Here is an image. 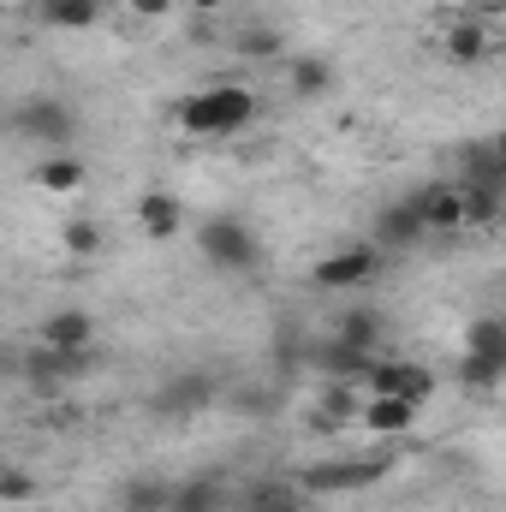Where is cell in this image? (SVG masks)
<instances>
[{"mask_svg": "<svg viewBox=\"0 0 506 512\" xmlns=\"http://www.w3.org/2000/svg\"><path fill=\"white\" fill-rule=\"evenodd\" d=\"M173 114H179V131L191 137H233L256 120V96L245 84H209V90H191Z\"/></svg>", "mask_w": 506, "mask_h": 512, "instance_id": "1", "label": "cell"}, {"mask_svg": "<svg viewBox=\"0 0 506 512\" xmlns=\"http://www.w3.org/2000/svg\"><path fill=\"white\" fill-rule=\"evenodd\" d=\"M197 256L209 268H221V274H245V268L262 262V239L251 233V221H239V215H209L197 227Z\"/></svg>", "mask_w": 506, "mask_h": 512, "instance_id": "2", "label": "cell"}, {"mask_svg": "<svg viewBox=\"0 0 506 512\" xmlns=\"http://www.w3.org/2000/svg\"><path fill=\"white\" fill-rule=\"evenodd\" d=\"M381 245L376 239H358V245H340V251H328L316 268H310V280L322 286V292H358V286H370L381 268Z\"/></svg>", "mask_w": 506, "mask_h": 512, "instance_id": "3", "label": "cell"}, {"mask_svg": "<svg viewBox=\"0 0 506 512\" xmlns=\"http://www.w3.org/2000/svg\"><path fill=\"white\" fill-rule=\"evenodd\" d=\"M381 477H387V453L381 459H322V465L298 471V489L304 495H358Z\"/></svg>", "mask_w": 506, "mask_h": 512, "instance_id": "4", "label": "cell"}, {"mask_svg": "<svg viewBox=\"0 0 506 512\" xmlns=\"http://www.w3.org/2000/svg\"><path fill=\"white\" fill-rule=\"evenodd\" d=\"M435 36H441V54L453 66H483L495 54V24L483 12H441Z\"/></svg>", "mask_w": 506, "mask_h": 512, "instance_id": "5", "label": "cell"}, {"mask_svg": "<svg viewBox=\"0 0 506 512\" xmlns=\"http://www.w3.org/2000/svg\"><path fill=\"white\" fill-rule=\"evenodd\" d=\"M209 405H215V376H203V370H179V376H167V382L149 393V411L167 417V423L197 417V411H209Z\"/></svg>", "mask_w": 506, "mask_h": 512, "instance_id": "6", "label": "cell"}, {"mask_svg": "<svg viewBox=\"0 0 506 512\" xmlns=\"http://www.w3.org/2000/svg\"><path fill=\"white\" fill-rule=\"evenodd\" d=\"M411 209L423 215L429 233H459V227H465V185H459V179L417 185V191H411Z\"/></svg>", "mask_w": 506, "mask_h": 512, "instance_id": "7", "label": "cell"}, {"mask_svg": "<svg viewBox=\"0 0 506 512\" xmlns=\"http://www.w3.org/2000/svg\"><path fill=\"white\" fill-rule=\"evenodd\" d=\"M18 131L36 137V143H48V149L60 155V149L78 137V120H72L66 102H30V108H18Z\"/></svg>", "mask_w": 506, "mask_h": 512, "instance_id": "8", "label": "cell"}, {"mask_svg": "<svg viewBox=\"0 0 506 512\" xmlns=\"http://www.w3.org/2000/svg\"><path fill=\"white\" fill-rule=\"evenodd\" d=\"M137 233L155 239V245L179 239V233H185V203H179L173 191H143V197H137Z\"/></svg>", "mask_w": 506, "mask_h": 512, "instance_id": "9", "label": "cell"}, {"mask_svg": "<svg viewBox=\"0 0 506 512\" xmlns=\"http://www.w3.org/2000/svg\"><path fill=\"white\" fill-rule=\"evenodd\" d=\"M423 233H429V227H423V215L411 209V197H399V203L376 209V227H370V239H376L381 251H411Z\"/></svg>", "mask_w": 506, "mask_h": 512, "instance_id": "10", "label": "cell"}, {"mask_svg": "<svg viewBox=\"0 0 506 512\" xmlns=\"http://www.w3.org/2000/svg\"><path fill=\"white\" fill-rule=\"evenodd\" d=\"M42 346L48 352H96V316L90 310H54L42 322Z\"/></svg>", "mask_w": 506, "mask_h": 512, "instance_id": "11", "label": "cell"}, {"mask_svg": "<svg viewBox=\"0 0 506 512\" xmlns=\"http://www.w3.org/2000/svg\"><path fill=\"white\" fill-rule=\"evenodd\" d=\"M239 512H310V501H304L298 483L262 477V483H245V489H239Z\"/></svg>", "mask_w": 506, "mask_h": 512, "instance_id": "12", "label": "cell"}, {"mask_svg": "<svg viewBox=\"0 0 506 512\" xmlns=\"http://www.w3.org/2000/svg\"><path fill=\"white\" fill-rule=\"evenodd\" d=\"M417 411H423V405H411V399H364L358 423H364L370 435H411V429H417Z\"/></svg>", "mask_w": 506, "mask_h": 512, "instance_id": "13", "label": "cell"}, {"mask_svg": "<svg viewBox=\"0 0 506 512\" xmlns=\"http://www.w3.org/2000/svg\"><path fill=\"white\" fill-rule=\"evenodd\" d=\"M36 185H42L48 197H78V191L90 185V167H84L78 155H66V149H60V155H48V161L36 167Z\"/></svg>", "mask_w": 506, "mask_h": 512, "instance_id": "14", "label": "cell"}, {"mask_svg": "<svg viewBox=\"0 0 506 512\" xmlns=\"http://www.w3.org/2000/svg\"><path fill=\"white\" fill-rule=\"evenodd\" d=\"M36 12H42V24H54V30H96V24L108 18V0H42Z\"/></svg>", "mask_w": 506, "mask_h": 512, "instance_id": "15", "label": "cell"}, {"mask_svg": "<svg viewBox=\"0 0 506 512\" xmlns=\"http://www.w3.org/2000/svg\"><path fill=\"white\" fill-rule=\"evenodd\" d=\"M316 364H322L334 382H364V376H370V364H376V352H364V346H346V340H328V346L316 352Z\"/></svg>", "mask_w": 506, "mask_h": 512, "instance_id": "16", "label": "cell"}, {"mask_svg": "<svg viewBox=\"0 0 506 512\" xmlns=\"http://www.w3.org/2000/svg\"><path fill=\"white\" fill-rule=\"evenodd\" d=\"M459 185H489V191H506L501 155H495L489 143H471V149H459Z\"/></svg>", "mask_w": 506, "mask_h": 512, "instance_id": "17", "label": "cell"}, {"mask_svg": "<svg viewBox=\"0 0 506 512\" xmlns=\"http://www.w3.org/2000/svg\"><path fill=\"white\" fill-rule=\"evenodd\" d=\"M286 84H292V96L316 102V96H328V90H334V66H328V60H316V54L286 60Z\"/></svg>", "mask_w": 506, "mask_h": 512, "instance_id": "18", "label": "cell"}, {"mask_svg": "<svg viewBox=\"0 0 506 512\" xmlns=\"http://www.w3.org/2000/svg\"><path fill=\"white\" fill-rule=\"evenodd\" d=\"M381 310H370V304H352L340 322H334V340H346V346H364V352H376L381 346Z\"/></svg>", "mask_w": 506, "mask_h": 512, "instance_id": "19", "label": "cell"}, {"mask_svg": "<svg viewBox=\"0 0 506 512\" xmlns=\"http://www.w3.org/2000/svg\"><path fill=\"white\" fill-rule=\"evenodd\" d=\"M227 507H233V495L215 477H191V483L173 489V512H227Z\"/></svg>", "mask_w": 506, "mask_h": 512, "instance_id": "20", "label": "cell"}, {"mask_svg": "<svg viewBox=\"0 0 506 512\" xmlns=\"http://www.w3.org/2000/svg\"><path fill=\"white\" fill-rule=\"evenodd\" d=\"M120 512H173V489L155 477H131L120 483Z\"/></svg>", "mask_w": 506, "mask_h": 512, "instance_id": "21", "label": "cell"}, {"mask_svg": "<svg viewBox=\"0 0 506 512\" xmlns=\"http://www.w3.org/2000/svg\"><path fill=\"white\" fill-rule=\"evenodd\" d=\"M24 382L36 387V393H54L60 382H72V370H66V358L60 352H24Z\"/></svg>", "mask_w": 506, "mask_h": 512, "instance_id": "22", "label": "cell"}, {"mask_svg": "<svg viewBox=\"0 0 506 512\" xmlns=\"http://www.w3.org/2000/svg\"><path fill=\"white\" fill-rule=\"evenodd\" d=\"M506 221V191L465 185V227H501Z\"/></svg>", "mask_w": 506, "mask_h": 512, "instance_id": "23", "label": "cell"}, {"mask_svg": "<svg viewBox=\"0 0 506 512\" xmlns=\"http://www.w3.org/2000/svg\"><path fill=\"white\" fill-rule=\"evenodd\" d=\"M465 352H483L506 370V316H477L471 334H465Z\"/></svg>", "mask_w": 506, "mask_h": 512, "instance_id": "24", "label": "cell"}, {"mask_svg": "<svg viewBox=\"0 0 506 512\" xmlns=\"http://www.w3.org/2000/svg\"><path fill=\"white\" fill-rule=\"evenodd\" d=\"M233 48H239V60H280V54H286V36L268 30V24H245V30L233 36Z\"/></svg>", "mask_w": 506, "mask_h": 512, "instance_id": "25", "label": "cell"}, {"mask_svg": "<svg viewBox=\"0 0 506 512\" xmlns=\"http://www.w3.org/2000/svg\"><path fill=\"white\" fill-rule=\"evenodd\" d=\"M405 376H411L405 358H376L370 376H364V387H370V399H399V393H405Z\"/></svg>", "mask_w": 506, "mask_h": 512, "instance_id": "26", "label": "cell"}, {"mask_svg": "<svg viewBox=\"0 0 506 512\" xmlns=\"http://www.w3.org/2000/svg\"><path fill=\"white\" fill-rule=\"evenodd\" d=\"M459 382L471 387V393H489V387L506 382V370L495 358H483V352H465V358H459Z\"/></svg>", "mask_w": 506, "mask_h": 512, "instance_id": "27", "label": "cell"}, {"mask_svg": "<svg viewBox=\"0 0 506 512\" xmlns=\"http://www.w3.org/2000/svg\"><path fill=\"white\" fill-rule=\"evenodd\" d=\"M60 245H66V256H78V262H84V256L102 251V227H96L90 215H72V221H66V233H60Z\"/></svg>", "mask_w": 506, "mask_h": 512, "instance_id": "28", "label": "cell"}, {"mask_svg": "<svg viewBox=\"0 0 506 512\" xmlns=\"http://www.w3.org/2000/svg\"><path fill=\"white\" fill-rule=\"evenodd\" d=\"M0 501H12V507L36 501V477H30L24 465H6V471H0Z\"/></svg>", "mask_w": 506, "mask_h": 512, "instance_id": "29", "label": "cell"}, {"mask_svg": "<svg viewBox=\"0 0 506 512\" xmlns=\"http://www.w3.org/2000/svg\"><path fill=\"white\" fill-rule=\"evenodd\" d=\"M399 399H411V405H429L435 399V376L423 370V364H411V376H405V393Z\"/></svg>", "mask_w": 506, "mask_h": 512, "instance_id": "30", "label": "cell"}, {"mask_svg": "<svg viewBox=\"0 0 506 512\" xmlns=\"http://www.w3.org/2000/svg\"><path fill=\"white\" fill-rule=\"evenodd\" d=\"M126 6L137 18H167V12H173V0H126Z\"/></svg>", "mask_w": 506, "mask_h": 512, "instance_id": "31", "label": "cell"}, {"mask_svg": "<svg viewBox=\"0 0 506 512\" xmlns=\"http://www.w3.org/2000/svg\"><path fill=\"white\" fill-rule=\"evenodd\" d=\"M185 6H191V12H221L227 0H185Z\"/></svg>", "mask_w": 506, "mask_h": 512, "instance_id": "32", "label": "cell"}, {"mask_svg": "<svg viewBox=\"0 0 506 512\" xmlns=\"http://www.w3.org/2000/svg\"><path fill=\"white\" fill-rule=\"evenodd\" d=\"M489 149H495V155H501V167H506V126L495 131V137H489Z\"/></svg>", "mask_w": 506, "mask_h": 512, "instance_id": "33", "label": "cell"}]
</instances>
